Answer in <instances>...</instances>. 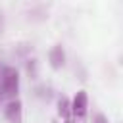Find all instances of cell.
<instances>
[{"mask_svg":"<svg viewBox=\"0 0 123 123\" xmlns=\"http://www.w3.org/2000/svg\"><path fill=\"white\" fill-rule=\"evenodd\" d=\"M92 123H110V121H108V117H106L104 113L96 111V113L92 115Z\"/></svg>","mask_w":123,"mask_h":123,"instance_id":"cell-6","label":"cell"},{"mask_svg":"<svg viewBox=\"0 0 123 123\" xmlns=\"http://www.w3.org/2000/svg\"><path fill=\"white\" fill-rule=\"evenodd\" d=\"M19 90V73L12 65L0 63V100L2 98H15Z\"/></svg>","mask_w":123,"mask_h":123,"instance_id":"cell-1","label":"cell"},{"mask_svg":"<svg viewBox=\"0 0 123 123\" xmlns=\"http://www.w3.org/2000/svg\"><path fill=\"white\" fill-rule=\"evenodd\" d=\"M58 111H60V115H62L65 121H69V117H71V102H69L65 96H62V98L58 100Z\"/></svg>","mask_w":123,"mask_h":123,"instance_id":"cell-5","label":"cell"},{"mask_svg":"<svg viewBox=\"0 0 123 123\" xmlns=\"http://www.w3.org/2000/svg\"><path fill=\"white\" fill-rule=\"evenodd\" d=\"M48 62H50V65L54 69H62L63 63H65V50H63V46H60V44L52 46L50 52H48Z\"/></svg>","mask_w":123,"mask_h":123,"instance_id":"cell-3","label":"cell"},{"mask_svg":"<svg viewBox=\"0 0 123 123\" xmlns=\"http://www.w3.org/2000/svg\"><path fill=\"white\" fill-rule=\"evenodd\" d=\"M4 115L12 123H19L21 121V102L19 100H10L6 110H4Z\"/></svg>","mask_w":123,"mask_h":123,"instance_id":"cell-4","label":"cell"},{"mask_svg":"<svg viewBox=\"0 0 123 123\" xmlns=\"http://www.w3.org/2000/svg\"><path fill=\"white\" fill-rule=\"evenodd\" d=\"M86 108H88V96L85 90H79L71 100V115L77 119H83L86 115Z\"/></svg>","mask_w":123,"mask_h":123,"instance_id":"cell-2","label":"cell"},{"mask_svg":"<svg viewBox=\"0 0 123 123\" xmlns=\"http://www.w3.org/2000/svg\"><path fill=\"white\" fill-rule=\"evenodd\" d=\"M2 29H4V19H2V13H0V33H2Z\"/></svg>","mask_w":123,"mask_h":123,"instance_id":"cell-7","label":"cell"}]
</instances>
